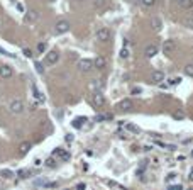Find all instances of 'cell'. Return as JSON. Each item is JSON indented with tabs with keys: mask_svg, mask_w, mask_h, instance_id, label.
<instances>
[{
	"mask_svg": "<svg viewBox=\"0 0 193 190\" xmlns=\"http://www.w3.org/2000/svg\"><path fill=\"white\" fill-rule=\"evenodd\" d=\"M112 37V32L108 31L107 27H100L98 31H96V39L100 41V43H107V41H110Z\"/></svg>",
	"mask_w": 193,
	"mask_h": 190,
	"instance_id": "6da1fadb",
	"label": "cell"
},
{
	"mask_svg": "<svg viewBox=\"0 0 193 190\" xmlns=\"http://www.w3.org/2000/svg\"><path fill=\"white\" fill-rule=\"evenodd\" d=\"M58 60H60V53L58 51H49L46 54V60H44V65L51 66V65H56Z\"/></svg>",
	"mask_w": 193,
	"mask_h": 190,
	"instance_id": "7a4b0ae2",
	"label": "cell"
},
{
	"mask_svg": "<svg viewBox=\"0 0 193 190\" xmlns=\"http://www.w3.org/2000/svg\"><path fill=\"white\" fill-rule=\"evenodd\" d=\"M91 104H93L95 107H102V105H105V97L100 94V92H95V94L91 95Z\"/></svg>",
	"mask_w": 193,
	"mask_h": 190,
	"instance_id": "3957f363",
	"label": "cell"
},
{
	"mask_svg": "<svg viewBox=\"0 0 193 190\" xmlns=\"http://www.w3.org/2000/svg\"><path fill=\"white\" fill-rule=\"evenodd\" d=\"M91 68H95L91 60H80L78 61V70L80 71H90Z\"/></svg>",
	"mask_w": 193,
	"mask_h": 190,
	"instance_id": "277c9868",
	"label": "cell"
},
{
	"mask_svg": "<svg viewBox=\"0 0 193 190\" xmlns=\"http://www.w3.org/2000/svg\"><path fill=\"white\" fill-rule=\"evenodd\" d=\"M70 31V22L68 20H60V22L56 24V32L58 34H65V32Z\"/></svg>",
	"mask_w": 193,
	"mask_h": 190,
	"instance_id": "5b68a950",
	"label": "cell"
},
{
	"mask_svg": "<svg viewBox=\"0 0 193 190\" xmlns=\"http://www.w3.org/2000/svg\"><path fill=\"white\" fill-rule=\"evenodd\" d=\"M10 112L12 114H22V111H24V104L20 102V100H14V102L10 104Z\"/></svg>",
	"mask_w": 193,
	"mask_h": 190,
	"instance_id": "8992f818",
	"label": "cell"
},
{
	"mask_svg": "<svg viewBox=\"0 0 193 190\" xmlns=\"http://www.w3.org/2000/svg\"><path fill=\"white\" fill-rule=\"evenodd\" d=\"M175 48H176V44H175L173 39H168V41H164V44H163V51H164V54H168V56L175 51Z\"/></svg>",
	"mask_w": 193,
	"mask_h": 190,
	"instance_id": "52a82bcc",
	"label": "cell"
},
{
	"mask_svg": "<svg viewBox=\"0 0 193 190\" xmlns=\"http://www.w3.org/2000/svg\"><path fill=\"white\" fill-rule=\"evenodd\" d=\"M117 109H119V111H122V112L131 111V109H132V100H131V99H124L122 102H119Z\"/></svg>",
	"mask_w": 193,
	"mask_h": 190,
	"instance_id": "ba28073f",
	"label": "cell"
},
{
	"mask_svg": "<svg viewBox=\"0 0 193 190\" xmlns=\"http://www.w3.org/2000/svg\"><path fill=\"white\" fill-rule=\"evenodd\" d=\"M12 75H14V70H12L9 65H2V66H0V77H2V78H10Z\"/></svg>",
	"mask_w": 193,
	"mask_h": 190,
	"instance_id": "9c48e42d",
	"label": "cell"
},
{
	"mask_svg": "<svg viewBox=\"0 0 193 190\" xmlns=\"http://www.w3.org/2000/svg\"><path fill=\"white\" fill-rule=\"evenodd\" d=\"M163 80H164V71H161V70H156L151 75V82L153 83H161Z\"/></svg>",
	"mask_w": 193,
	"mask_h": 190,
	"instance_id": "30bf717a",
	"label": "cell"
},
{
	"mask_svg": "<svg viewBox=\"0 0 193 190\" xmlns=\"http://www.w3.org/2000/svg\"><path fill=\"white\" fill-rule=\"evenodd\" d=\"M93 66H95L96 70H103L107 66V60L103 56H96L95 61H93Z\"/></svg>",
	"mask_w": 193,
	"mask_h": 190,
	"instance_id": "8fae6325",
	"label": "cell"
},
{
	"mask_svg": "<svg viewBox=\"0 0 193 190\" xmlns=\"http://www.w3.org/2000/svg\"><path fill=\"white\" fill-rule=\"evenodd\" d=\"M54 155H56L60 160H63V161L70 160V153H68L66 149H63V148H58V149H54Z\"/></svg>",
	"mask_w": 193,
	"mask_h": 190,
	"instance_id": "7c38bea8",
	"label": "cell"
},
{
	"mask_svg": "<svg viewBox=\"0 0 193 190\" xmlns=\"http://www.w3.org/2000/svg\"><path fill=\"white\" fill-rule=\"evenodd\" d=\"M156 53H158V48H156V46H154V44H149V46H146V49H144V54H146V56H148V58H153Z\"/></svg>",
	"mask_w": 193,
	"mask_h": 190,
	"instance_id": "4fadbf2b",
	"label": "cell"
},
{
	"mask_svg": "<svg viewBox=\"0 0 193 190\" xmlns=\"http://www.w3.org/2000/svg\"><path fill=\"white\" fill-rule=\"evenodd\" d=\"M32 92H34V97L37 99V102H44V95H43V92L37 88L36 83H32Z\"/></svg>",
	"mask_w": 193,
	"mask_h": 190,
	"instance_id": "5bb4252c",
	"label": "cell"
},
{
	"mask_svg": "<svg viewBox=\"0 0 193 190\" xmlns=\"http://www.w3.org/2000/svg\"><path fill=\"white\" fill-rule=\"evenodd\" d=\"M39 19V14H37L36 10H31V12H27V15H26V20L27 22H34V20Z\"/></svg>",
	"mask_w": 193,
	"mask_h": 190,
	"instance_id": "9a60e30c",
	"label": "cell"
},
{
	"mask_svg": "<svg viewBox=\"0 0 193 190\" xmlns=\"http://www.w3.org/2000/svg\"><path fill=\"white\" fill-rule=\"evenodd\" d=\"M83 122H86V117H76L71 124H73V128L80 129V128H83Z\"/></svg>",
	"mask_w": 193,
	"mask_h": 190,
	"instance_id": "2e32d148",
	"label": "cell"
},
{
	"mask_svg": "<svg viewBox=\"0 0 193 190\" xmlns=\"http://www.w3.org/2000/svg\"><path fill=\"white\" fill-rule=\"evenodd\" d=\"M19 149H20V155H26V153H29V149H31V143H29V141H24L22 144L19 146Z\"/></svg>",
	"mask_w": 193,
	"mask_h": 190,
	"instance_id": "e0dca14e",
	"label": "cell"
},
{
	"mask_svg": "<svg viewBox=\"0 0 193 190\" xmlns=\"http://www.w3.org/2000/svg\"><path fill=\"white\" fill-rule=\"evenodd\" d=\"M151 26H153L154 31H161V19H159V17H154L153 20H151Z\"/></svg>",
	"mask_w": 193,
	"mask_h": 190,
	"instance_id": "ac0fdd59",
	"label": "cell"
},
{
	"mask_svg": "<svg viewBox=\"0 0 193 190\" xmlns=\"http://www.w3.org/2000/svg\"><path fill=\"white\" fill-rule=\"evenodd\" d=\"M178 3L183 7V9H191L193 7V0H178Z\"/></svg>",
	"mask_w": 193,
	"mask_h": 190,
	"instance_id": "d6986e66",
	"label": "cell"
},
{
	"mask_svg": "<svg viewBox=\"0 0 193 190\" xmlns=\"http://www.w3.org/2000/svg\"><path fill=\"white\" fill-rule=\"evenodd\" d=\"M107 3V0H93V7L95 9H103Z\"/></svg>",
	"mask_w": 193,
	"mask_h": 190,
	"instance_id": "ffe728a7",
	"label": "cell"
},
{
	"mask_svg": "<svg viewBox=\"0 0 193 190\" xmlns=\"http://www.w3.org/2000/svg\"><path fill=\"white\" fill-rule=\"evenodd\" d=\"M90 88H91V90H100V88H102V82H100V80H93L91 85H90Z\"/></svg>",
	"mask_w": 193,
	"mask_h": 190,
	"instance_id": "44dd1931",
	"label": "cell"
},
{
	"mask_svg": "<svg viewBox=\"0 0 193 190\" xmlns=\"http://www.w3.org/2000/svg\"><path fill=\"white\" fill-rule=\"evenodd\" d=\"M125 128H127V131H131V133H134V134H139L141 133V129L137 128V126H134V124H127Z\"/></svg>",
	"mask_w": 193,
	"mask_h": 190,
	"instance_id": "7402d4cb",
	"label": "cell"
},
{
	"mask_svg": "<svg viewBox=\"0 0 193 190\" xmlns=\"http://www.w3.org/2000/svg\"><path fill=\"white\" fill-rule=\"evenodd\" d=\"M183 71H185V75H186V77H191L193 78V65H186Z\"/></svg>",
	"mask_w": 193,
	"mask_h": 190,
	"instance_id": "603a6c76",
	"label": "cell"
},
{
	"mask_svg": "<svg viewBox=\"0 0 193 190\" xmlns=\"http://www.w3.org/2000/svg\"><path fill=\"white\" fill-rule=\"evenodd\" d=\"M29 175H31V170H19V173H17L19 178H27Z\"/></svg>",
	"mask_w": 193,
	"mask_h": 190,
	"instance_id": "cb8c5ba5",
	"label": "cell"
},
{
	"mask_svg": "<svg viewBox=\"0 0 193 190\" xmlns=\"http://www.w3.org/2000/svg\"><path fill=\"white\" fill-rule=\"evenodd\" d=\"M185 27L193 29V15H190V17H186V19H185Z\"/></svg>",
	"mask_w": 193,
	"mask_h": 190,
	"instance_id": "d4e9b609",
	"label": "cell"
},
{
	"mask_svg": "<svg viewBox=\"0 0 193 190\" xmlns=\"http://www.w3.org/2000/svg\"><path fill=\"white\" fill-rule=\"evenodd\" d=\"M120 58H122V60H127V58H129V49L127 48L120 49Z\"/></svg>",
	"mask_w": 193,
	"mask_h": 190,
	"instance_id": "484cf974",
	"label": "cell"
},
{
	"mask_svg": "<svg viewBox=\"0 0 193 190\" xmlns=\"http://www.w3.org/2000/svg\"><path fill=\"white\" fill-rule=\"evenodd\" d=\"M46 166H48V168H54V166H56L54 158H48V160H46Z\"/></svg>",
	"mask_w": 193,
	"mask_h": 190,
	"instance_id": "4316f807",
	"label": "cell"
},
{
	"mask_svg": "<svg viewBox=\"0 0 193 190\" xmlns=\"http://www.w3.org/2000/svg\"><path fill=\"white\" fill-rule=\"evenodd\" d=\"M141 3L146 5V7H153L154 3H156V0H141Z\"/></svg>",
	"mask_w": 193,
	"mask_h": 190,
	"instance_id": "83f0119b",
	"label": "cell"
},
{
	"mask_svg": "<svg viewBox=\"0 0 193 190\" xmlns=\"http://www.w3.org/2000/svg\"><path fill=\"white\" fill-rule=\"evenodd\" d=\"M173 117H175V119H183V117H185V112H183V111H176V112L173 114Z\"/></svg>",
	"mask_w": 193,
	"mask_h": 190,
	"instance_id": "f1b7e54d",
	"label": "cell"
},
{
	"mask_svg": "<svg viewBox=\"0 0 193 190\" xmlns=\"http://www.w3.org/2000/svg\"><path fill=\"white\" fill-rule=\"evenodd\" d=\"M2 176H5V178H12V176H14V173H12L10 170H3L2 171Z\"/></svg>",
	"mask_w": 193,
	"mask_h": 190,
	"instance_id": "f546056e",
	"label": "cell"
},
{
	"mask_svg": "<svg viewBox=\"0 0 193 190\" xmlns=\"http://www.w3.org/2000/svg\"><path fill=\"white\" fill-rule=\"evenodd\" d=\"M24 56H26V58H32V51H31V49H29V48H24Z\"/></svg>",
	"mask_w": 193,
	"mask_h": 190,
	"instance_id": "4dcf8cb0",
	"label": "cell"
},
{
	"mask_svg": "<svg viewBox=\"0 0 193 190\" xmlns=\"http://www.w3.org/2000/svg\"><path fill=\"white\" fill-rule=\"evenodd\" d=\"M36 70H37V73H39V75L44 73V68H43V65H41V63H36Z\"/></svg>",
	"mask_w": 193,
	"mask_h": 190,
	"instance_id": "1f68e13d",
	"label": "cell"
},
{
	"mask_svg": "<svg viewBox=\"0 0 193 190\" xmlns=\"http://www.w3.org/2000/svg\"><path fill=\"white\" fill-rule=\"evenodd\" d=\"M44 49H46V44H44V43H39V44H37V51H39V53H44Z\"/></svg>",
	"mask_w": 193,
	"mask_h": 190,
	"instance_id": "d6a6232c",
	"label": "cell"
},
{
	"mask_svg": "<svg viewBox=\"0 0 193 190\" xmlns=\"http://www.w3.org/2000/svg\"><path fill=\"white\" fill-rule=\"evenodd\" d=\"M180 82H181V78H171L170 80V85H178Z\"/></svg>",
	"mask_w": 193,
	"mask_h": 190,
	"instance_id": "836d02e7",
	"label": "cell"
},
{
	"mask_svg": "<svg viewBox=\"0 0 193 190\" xmlns=\"http://www.w3.org/2000/svg\"><path fill=\"white\" fill-rule=\"evenodd\" d=\"M0 53H2L3 56H9V58H15V54H12V53H7V51H3L2 48H0Z\"/></svg>",
	"mask_w": 193,
	"mask_h": 190,
	"instance_id": "e575fe53",
	"label": "cell"
},
{
	"mask_svg": "<svg viewBox=\"0 0 193 190\" xmlns=\"http://www.w3.org/2000/svg\"><path fill=\"white\" fill-rule=\"evenodd\" d=\"M86 187H85V183H78L76 185V190H85Z\"/></svg>",
	"mask_w": 193,
	"mask_h": 190,
	"instance_id": "d590c367",
	"label": "cell"
},
{
	"mask_svg": "<svg viewBox=\"0 0 193 190\" xmlns=\"http://www.w3.org/2000/svg\"><path fill=\"white\" fill-rule=\"evenodd\" d=\"M132 94H141V88L139 87H134L132 88Z\"/></svg>",
	"mask_w": 193,
	"mask_h": 190,
	"instance_id": "8d00e7d4",
	"label": "cell"
},
{
	"mask_svg": "<svg viewBox=\"0 0 193 190\" xmlns=\"http://www.w3.org/2000/svg\"><path fill=\"white\" fill-rule=\"evenodd\" d=\"M15 7H17V10H19V12H24V5H22V3H17Z\"/></svg>",
	"mask_w": 193,
	"mask_h": 190,
	"instance_id": "74e56055",
	"label": "cell"
},
{
	"mask_svg": "<svg viewBox=\"0 0 193 190\" xmlns=\"http://www.w3.org/2000/svg\"><path fill=\"white\" fill-rule=\"evenodd\" d=\"M170 190H183V187L181 185H175V187H171Z\"/></svg>",
	"mask_w": 193,
	"mask_h": 190,
	"instance_id": "f35d334b",
	"label": "cell"
},
{
	"mask_svg": "<svg viewBox=\"0 0 193 190\" xmlns=\"http://www.w3.org/2000/svg\"><path fill=\"white\" fill-rule=\"evenodd\" d=\"M34 165H36V166H41V165H43V161H41V160H36Z\"/></svg>",
	"mask_w": 193,
	"mask_h": 190,
	"instance_id": "ab89813d",
	"label": "cell"
},
{
	"mask_svg": "<svg viewBox=\"0 0 193 190\" xmlns=\"http://www.w3.org/2000/svg\"><path fill=\"white\" fill-rule=\"evenodd\" d=\"M190 180H193V168H191V173H190Z\"/></svg>",
	"mask_w": 193,
	"mask_h": 190,
	"instance_id": "60d3db41",
	"label": "cell"
},
{
	"mask_svg": "<svg viewBox=\"0 0 193 190\" xmlns=\"http://www.w3.org/2000/svg\"><path fill=\"white\" fill-rule=\"evenodd\" d=\"M76 2H81V0H76Z\"/></svg>",
	"mask_w": 193,
	"mask_h": 190,
	"instance_id": "b9f144b4",
	"label": "cell"
},
{
	"mask_svg": "<svg viewBox=\"0 0 193 190\" xmlns=\"http://www.w3.org/2000/svg\"><path fill=\"white\" fill-rule=\"evenodd\" d=\"M49 2H54V0H49Z\"/></svg>",
	"mask_w": 193,
	"mask_h": 190,
	"instance_id": "7bdbcfd3",
	"label": "cell"
}]
</instances>
